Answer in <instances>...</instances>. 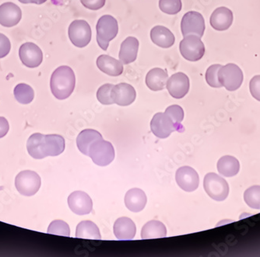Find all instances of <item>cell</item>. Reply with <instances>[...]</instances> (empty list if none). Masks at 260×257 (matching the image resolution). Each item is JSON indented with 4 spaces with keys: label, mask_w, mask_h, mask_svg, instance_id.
I'll return each mask as SVG.
<instances>
[{
    "label": "cell",
    "mask_w": 260,
    "mask_h": 257,
    "mask_svg": "<svg viewBox=\"0 0 260 257\" xmlns=\"http://www.w3.org/2000/svg\"><path fill=\"white\" fill-rule=\"evenodd\" d=\"M21 17V10L14 3H5L0 6V24L4 27H14L18 24Z\"/></svg>",
    "instance_id": "17"
},
{
    "label": "cell",
    "mask_w": 260,
    "mask_h": 257,
    "mask_svg": "<svg viewBox=\"0 0 260 257\" xmlns=\"http://www.w3.org/2000/svg\"><path fill=\"white\" fill-rule=\"evenodd\" d=\"M147 195L145 193L139 188L130 189L125 194V206L133 212H140L143 211L147 204Z\"/></svg>",
    "instance_id": "21"
},
{
    "label": "cell",
    "mask_w": 260,
    "mask_h": 257,
    "mask_svg": "<svg viewBox=\"0 0 260 257\" xmlns=\"http://www.w3.org/2000/svg\"><path fill=\"white\" fill-rule=\"evenodd\" d=\"M9 128L10 126L7 120L4 117H0V138H4L8 133Z\"/></svg>",
    "instance_id": "39"
},
{
    "label": "cell",
    "mask_w": 260,
    "mask_h": 257,
    "mask_svg": "<svg viewBox=\"0 0 260 257\" xmlns=\"http://www.w3.org/2000/svg\"><path fill=\"white\" fill-rule=\"evenodd\" d=\"M165 113L167 114L172 121L175 122V125L179 128H182V123L184 119V111L179 105H172L165 111Z\"/></svg>",
    "instance_id": "35"
},
{
    "label": "cell",
    "mask_w": 260,
    "mask_h": 257,
    "mask_svg": "<svg viewBox=\"0 0 260 257\" xmlns=\"http://www.w3.org/2000/svg\"><path fill=\"white\" fill-rule=\"evenodd\" d=\"M175 179L179 188L186 192L195 191L200 185L198 173L190 166L179 168L175 174Z\"/></svg>",
    "instance_id": "14"
},
{
    "label": "cell",
    "mask_w": 260,
    "mask_h": 257,
    "mask_svg": "<svg viewBox=\"0 0 260 257\" xmlns=\"http://www.w3.org/2000/svg\"><path fill=\"white\" fill-rule=\"evenodd\" d=\"M102 134L99 131L93 129H86L79 134L77 138V144L79 150L85 156L89 155L90 146L94 141L102 139Z\"/></svg>",
    "instance_id": "25"
},
{
    "label": "cell",
    "mask_w": 260,
    "mask_h": 257,
    "mask_svg": "<svg viewBox=\"0 0 260 257\" xmlns=\"http://www.w3.org/2000/svg\"><path fill=\"white\" fill-rule=\"evenodd\" d=\"M76 237L87 239H102L97 225L90 221H84L79 223L76 230Z\"/></svg>",
    "instance_id": "28"
},
{
    "label": "cell",
    "mask_w": 260,
    "mask_h": 257,
    "mask_svg": "<svg viewBox=\"0 0 260 257\" xmlns=\"http://www.w3.org/2000/svg\"><path fill=\"white\" fill-rule=\"evenodd\" d=\"M48 233L70 237V229L68 224L65 222L62 221V220H55L49 225Z\"/></svg>",
    "instance_id": "32"
},
{
    "label": "cell",
    "mask_w": 260,
    "mask_h": 257,
    "mask_svg": "<svg viewBox=\"0 0 260 257\" xmlns=\"http://www.w3.org/2000/svg\"><path fill=\"white\" fill-rule=\"evenodd\" d=\"M88 156L98 166H106L115 159V150L112 143L102 138L90 146Z\"/></svg>",
    "instance_id": "4"
},
{
    "label": "cell",
    "mask_w": 260,
    "mask_h": 257,
    "mask_svg": "<svg viewBox=\"0 0 260 257\" xmlns=\"http://www.w3.org/2000/svg\"><path fill=\"white\" fill-rule=\"evenodd\" d=\"M179 50L184 58L190 62H197L204 57L205 46L200 36L188 35L179 44Z\"/></svg>",
    "instance_id": "6"
},
{
    "label": "cell",
    "mask_w": 260,
    "mask_h": 257,
    "mask_svg": "<svg viewBox=\"0 0 260 257\" xmlns=\"http://www.w3.org/2000/svg\"><path fill=\"white\" fill-rule=\"evenodd\" d=\"M222 65L219 64L212 65L207 68L206 71V81L208 83L209 86L214 88H220L222 85L220 84L218 80V71Z\"/></svg>",
    "instance_id": "33"
},
{
    "label": "cell",
    "mask_w": 260,
    "mask_h": 257,
    "mask_svg": "<svg viewBox=\"0 0 260 257\" xmlns=\"http://www.w3.org/2000/svg\"><path fill=\"white\" fill-rule=\"evenodd\" d=\"M167 236V229L163 223L152 220L144 225L141 231L143 239H159Z\"/></svg>",
    "instance_id": "27"
},
{
    "label": "cell",
    "mask_w": 260,
    "mask_h": 257,
    "mask_svg": "<svg viewBox=\"0 0 260 257\" xmlns=\"http://www.w3.org/2000/svg\"><path fill=\"white\" fill-rule=\"evenodd\" d=\"M41 185L40 176L34 171H22L16 176V188L22 195L27 197L35 195L40 189Z\"/></svg>",
    "instance_id": "8"
},
{
    "label": "cell",
    "mask_w": 260,
    "mask_h": 257,
    "mask_svg": "<svg viewBox=\"0 0 260 257\" xmlns=\"http://www.w3.org/2000/svg\"><path fill=\"white\" fill-rule=\"evenodd\" d=\"M19 56L22 63L28 68H37L43 61V52L35 44L27 42L20 46Z\"/></svg>",
    "instance_id": "12"
},
{
    "label": "cell",
    "mask_w": 260,
    "mask_h": 257,
    "mask_svg": "<svg viewBox=\"0 0 260 257\" xmlns=\"http://www.w3.org/2000/svg\"><path fill=\"white\" fill-rule=\"evenodd\" d=\"M205 28L204 17L198 12H188L182 17L181 30L183 36L197 35L201 39L204 36Z\"/></svg>",
    "instance_id": "10"
},
{
    "label": "cell",
    "mask_w": 260,
    "mask_h": 257,
    "mask_svg": "<svg viewBox=\"0 0 260 257\" xmlns=\"http://www.w3.org/2000/svg\"><path fill=\"white\" fill-rule=\"evenodd\" d=\"M27 152L35 160H42L47 156H56L65 150V139L59 134L44 135L35 133L27 140Z\"/></svg>",
    "instance_id": "1"
},
{
    "label": "cell",
    "mask_w": 260,
    "mask_h": 257,
    "mask_svg": "<svg viewBox=\"0 0 260 257\" xmlns=\"http://www.w3.org/2000/svg\"><path fill=\"white\" fill-rule=\"evenodd\" d=\"M182 1L181 0H160L159 7L160 10L169 15L179 14L182 10Z\"/></svg>",
    "instance_id": "31"
},
{
    "label": "cell",
    "mask_w": 260,
    "mask_h": 257,
    "mask_svg": "<svg viewBox=\"0 0 260 257\" xmlns=\"http://www.w3.org/2000/svg\"><path fill=\"white\" fill-rule=\"evenodd\" d=\"M11 44L6 35L0 33V58H4L10 53Z\"/></svg>",
    "instance_id": "37"
},
{
    "label": "cell",
    "mask_w": 260,
    "mask_h": 257,
    "mask_svg": "<svg viewBox=\"0 0 260 257\" xmlns=\"http://www.w3.org/2000/svg\"><path fill=\"white\" fill-rule=\"evenodd\" d=\"M68 205L70 210L77 215L90 214L93 209V201L84 191H74L69 196Z\"/></svg>",
    "instance_id": "13"
},
{
    "label": "cell",
    "mask_w": 260,
    "mask_h": 257,
    "mask_svg": "<svg viewBox=\"0 0 260 257\" xmlns=\"http://www.w3.org/2000/svg\"><path fill=\"white\" fill-rule=\"evenodd\" d=\"M16 100L22 104H28L35 97V92L32 87L25 83H20L14 89Z\"/></svg>",
    "instance_id": "29"
},
{
    "label": "cell",
    "mask_w": 260,
    "mask_h": 257,
    "mask_svg": "<svg viewBox=\"0 0 260 257\" xmlns=\"http://www.w3.org/2000/svg\"><path fill=\"white\" fill-rule=\"evenodd\" d=\"M139 41L134 36H128L121 45L119 59L124 65L135 62L139 49Z\"/></svg>",
    "instance_id": "22"
},
{
    "label": "cell",
    "mask_w": 260,
    "mask_h": 257,
    "mask_svg": "<svg viewBox=\"0 0 260 257\" xmlns=\"http://www.w3.org/2000/svg\"><path fill=\"white\" fill-rule=\"evenodd\" d=\"M218 80L222 87L229 91H235L240 88L243 82L242 69L234 63L222 66L218 71Z\"/></svg>",
    "instance_id": "7"
},
{
    "label": "cell",
    "mask_w": 260,
    "mask_h": 257,
    "mask_svg": "<svg viewBox=\"0 0 260 257\" xmlns=\"http://www.w3.org/2000/svg\"><path fill=\"white\" fill-rule=\"evenodd\" d=\"M217 170L222 176L232 177L239 173L240 164L236 158L232 156H224L217 162Z\"/></svg>",
    "instance_id": "26"
},
{
    "label": "cell",
    "mask_w": 260,
    "mask_h": 257,
    "mask_svg": "<svg viewBox=\"0 0 260 257\" xmlns=\"http://www.w3.org/2000/svg\"><path fill=\"white\" fill-rule=\"evenodd\" d=\"M189 79L183 72H177L168 80L166 87L172 97L182 99L189 90Z\"/></svg>",
    "instance_id": "15"
},
{
    "label": "cell",
    "mask_w": 260,
    "mask_h": 257,
    "mask_svg": "<svg viewBox=\"0 0 260 257\" xmlns=\"http://www.w3.org/2000/svg\"><path fill=\"white\" fill-rule=\"evenodd\" d=\"M106 0H80V3L86 8L91 10H98L105 5Z\"/></svg>",
    "instance_id": "38"
},
{
    "label": "cell",
    "mask_w": 260,
    "mask_h": 257,
    "mask_svg": "<svg viewBox=\"0 0 260 257\" xmlns=\"http://www.w3.org/2000/svg\"><path fill=\"white\" fill-rule=\"evenodd\" d=\"M30 4H38V5H41L43 4L44 3L46 2L47 0H29Z\"/></svg>",
    "instance_id": "40"
},
{
    "label": "cell",
    "mask_w": 260,
    "mask_h": 257,
    "mask_svg": "<svg viewBox=\"0 0 260 257\" xmlns=\"http://www.w3.org/2000/svg\"><path fill=\"white\" fill-rule=\"evenodd\" d=\"M152 132L159 138H166L175 131L180 128L175 125L172 118L165 113H157L153 116L150 122Z\"/></svg>",
    "instance_id": "11"
},
{
    "label": "cell",
    "mask_w": 260,
    "mask_h": 257,
    "mask_svg": "<svg viewBox=\"0 0 260 257\" xmlns=\"http://www.w3.org/2000/svg\"><path fill=\"white\" fill-rule=\"evenodd\" d=\"M150 39L153 44L163 48H169L173 46L175 42L174 33L167 27L156 26L150 31Z\"/></svg>",
    "instance_id": "23"
},
{
    "label": "cell",
    "mask_w": 260,
    "mask_h": 257,
    "mask_svg": "<svg viewBox=\"0 0 260 257\" xmlns=\"http://www.w3.org/2000/svg\"><path fill=\"white\" fill-rule=\"evenodd\" d=\"M97 66L110 77H119L123 72V64L109 55H102L97 58Z\"/></svg>",
    "instance_id": "20"
},
{
    "label": "cell",
    "mask_w": 260,
    "mask_h": 257,
    "mask_svg": "<svg viewBox=\"0 0 260 257\" xmlns=\"http://www.w3.org/2000/svg\"><path fill=\"white\" fill-rule=\"evenodd\" d=\"M69 38L74 46L84 48L91 40V29L85 20H76L69 27Z\"/></svg>",
    "instance_id": "9"
},
{
    "label": "cell",
    "mask_w": 260,
    "mask_h": 257,
    "mask_svg": "<svg viewBox=\"0 0 260 257\" xmlns=\"http://www.w3.org/2000/svg\"><path fill=\"white\" fill-rule=\"evenodd\" d=\"M244 200L249 207L260 209V186H252L244 194Z\"/></svg>",
    "instance_id": "30"
},
{
    "label": "cell",
    "mask_w": 260,
    "mask_h": 257,
    "mask_svg": "<svg viewBox=\"0 0 260 257\" xmlns=\"http://www.w3.org/2000/svg\"><path fill=\"white\" fill-rule=\"evenodd\" d=\"M251 94L255 100L260 101V75L255 76L249 83Z\"/></svg>",
    "instance_id": "36"
},
{
    "label": "cell",
    "mask_w": 260,
    "mask_h": 257,
    "mask_svg": "<svg viewBox=\"0 0 260 257\" xmlns=\"http://www.w3.org/2000/svg\"><path fill=\"white\" fill-rule=\"evenodd\" d=\"M97 42L102 50L106 51L109 42L113 40L119 32L118 21L111 15H104L98 21Z\"/></svg>",
    "instance_id": "3"
},
{
    "label": "cell",
    "mask_w": 260,
    "mask_h": 257,
    "mask_svg": "<svg viewBox=\"0 0 260 257\" xmlns=\"http://www.w3.org/2000/svg\"><path fill=\"white\" fill-rule=\"evenodd\" d=\"M74 71L67 65L58 67L52 73L50 87L52 94L58 100H66L75 89Z\"/></svg>",
    "instance_id": "2"
},
{
    "label": "cell",
    "mask_w": 260,
    "mask_h": 257,
    "mask_svg": "<svg viewBox=\"0 0 260 257\" xmlns=\"http://www.w3.org/2000/svg\"><path fill=\"white\" fill-rule=\"evenodd\" d=\"M204 187L209 197L214 201H223L229 196V186L227 181L216 173H210L206 175Z\"/></svg>",
    "instance_id": "5"
},
{
    "label": "cell",
    "mask_w": 260,
    "mask_h": 257,
    "mask_svg": "<svg viewBox=\"0 0 260 257\" xmlns=\"http://www.w3.org/2000/svg\"><path fill=\"white\" fill-rule=\"evenodd\" d=\"M113 230L115 237L119 240H130L135 237L137 226L129 217H122L115 221Z\"/></svg>",
    "instance_id": "19"
},
{
    "label": "cell",
    "mask_w": 260,
    "mask_h": 257,
    "mask_svg": "<svg viewBox=\"0 0 260 257\" xmlns=\"http://www.w3.org/2000/svg\"><path fill=\"white\" fill-rule=\"evenodd\" d=\"M169 74L165 70L154 68L149 71L146 77V84L152 91H160L167 84Z\"/></svg>",
    "instance_id": "24"
},
{
    "label": "cell",
    "mask_w": 260,
    "mask_h": 257,
    "mask_svg": "<svg viewBox=\"0 0 260 257\" xmlns=\"http://www.w3.org/2000/svg\"><path fill=\"white\" fill-rule=\"evenodd\" d=\"M112 100L115 104L119 106H128L135 101L137 92L135 89L128 83H119L114 85L111 91Z\"/></svg>",
    "instance_id": "16"
},
{
    "label": "cell",
    "mask_w": 260,
    "mask_h": 257,
    "mask_svg": "<svg viewBox=\"0 0 260 257\" xmlns=\"http://www.w3.org/2000/svg\"><path fill=\"white\" fill-rule=\"evenodd\" d=\"M113 84H105L98 90L97 98L99 101L104 105L113 104L114 102L111 96V91L113 88Z\"/></svg>",
    "instance_id": "34"
},
{
    "label": "cell",
    "mask_w": 260,
    "mask_h": 257,
    "mask_svg": "<svg viewBox=\"0 0 260 257\" xmlns=\"http://www.w3.org/2000/svg\"><path fill=\"white\" fill-rule=\"evenodd\" d=\"M233 22V14L227 7H219L216 9L210 19V25L214 30L223 31L232 26Z\"/></svg>",
    "instance_id": "18"
},
{
    "label": "cell",
    "mask_w": 260,
    "mask_h": 257,
    "mask_svg": "<svg viewBox=\"0 0 260 257\" xmlns=\"http://www.w3.org/2000/svg\"><path fill=\"white\" fill-rule=\"evenodd\" d=\"M19 2L21 3V4H30V1L29 0H18Z\"/></svg>",
    "instance_id": "41"
}]
</instances>
